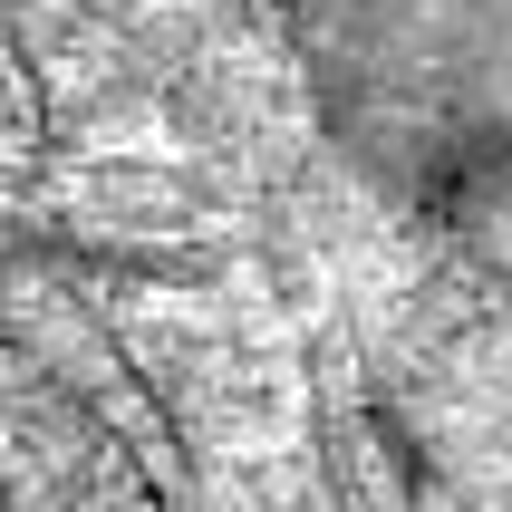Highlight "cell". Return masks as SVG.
Instances as JSON below:
<instances>
[{
  "label": "cell",
  "instance_id": "obj_1",
  "mask_svg": "<svg viewBox=\"0 0 512 512\" xmlns=\"http://www.w3.org/2000/svg\"><path fill=\"white\" fill-rule=\"evenodd\" d=\"M281 29L348 165L512 281V0H281Z\"/></svg>",
  "mask_w": 512,
  "mask_h": 512
}]
</instances>
